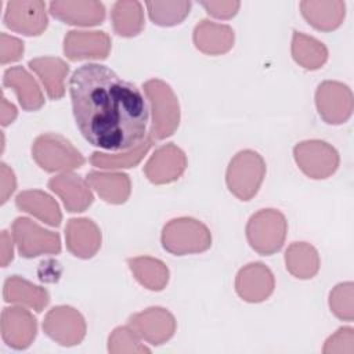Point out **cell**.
<instances>
[{"label":"cell","mask_w":354,"mask_h":354,"mask_svg":"<svg viewBox=\"0 0 354 354\" xmlns=\"http://www.w3.org/2000/svg\"><path fill=\"white\" fill-rule=\"evenodd\" d=\"M69 91L76 126L91 145L130 151L145 140L149 111L141 91L108 66H79Z\"/></svg>","instance_id":"6da1fadb"},{"label":"cell","mask_w":354,"mask_h":354,"mask_svg":"<svg viewBox=\"0 0 354 354\" xmlns=\"http://www.w3.org/2000/svg\"><path fill=\"white\" fill-rule=\"evenodd\" d=\"M142 88L152 111L149 134L155 140L170 137L177 130L180 123V105L177 95L171 87L160 79H151L145 82Z\"/></svg>","instance_id":"7a4b0ae2"},{"label":"cell","mask_w":354,"mask_h":354,"mask_svg":"<svg viewBox=\"0 0 354 354\" xmlns=\"http://www.w3.org/2000/svg\"><path fill=\"white\" fill-rule=\"evenodd\" d=\"M162 246L176 256L202 253L212 246V234L202 221L192 217H178L163 227Z\"/></svg>","instance_id":"3957f363"},{"label":"cell","mask_w":354,"mask_h":354,"mask_svg":"<svg viewBox=\"0 0 354 354\" xmlns=\"http://www.w3.org/2000/svg\"><path fill=\"white\" fill-rule=\"evenodd\" d=\"M266 176V162L252 149L239 151L227 167L225 181L230 192L241 201H250L260 189Z\"/></svg>","instance_id":"277c9868"},{"label":"cell","mask_w":354,"mask_h":354,"mask_svg":"<svg viewBox=\"0 0 354 354\" xmlns=\"http://www.w3.org/2000/svg\"><path fill=\"white\" fill-rule=\"evenodd\" d=\"M288 232V221L277 209H261L246 224V238L250 248L263 256L281 250Z\"/></svg>","instance_id":"5b68a950"},{"label":"cell","mask_w":354,"mask_h":354,"mask_svg":"<svg viewBox=\"0 0 354 354\" xmlns=\"http://www.w3.org/2000/svg\"><path fill=\"white\" fill-rule=\"evenodd\" d=\"M32 158L48 173H66L84 163L83 155L71 144V141L55 133L40 134L33 141Z\"/></svg>","instance_id":"8992f818"},{"label":"cell","mask_w":354,"mask_h":354,"mask_svg":"<svg viewBox=\"0 0 354 354\" xmlns=\"http://www.w3.org/2000/svg\"><path fill=\"white\" fill-rule=\"evenodd\" d=\"M11 235L22 257L32 259L44 253L58 254L61 252L59 235L44 230L28 217L14 220Z\"/></svg>","instance_id":"52a82bcc"},{"label":"cell","mask_w":354,"mask_h":354,"mask_svg":"<svg viewBox=\"0 0 354 354\" xmlns=\"http://www.w3.org/2000/svg\"><path fill=\"white\" fill-rule=\"evenodd\" d=\"M293 156L299 169L306 176L315 180L332 176L340 160L337 151L322 140H307L296 144Z\"/></svg>","instance_id":"ba28073f"},{"label":"cell","mask_w":354,"mask_h":354,"mask_svg":"<svg viewBox=\"0 0 354 354\" xmlns=\"http://www.w3.org/2000/svg\"><path fill=\"white\" fill-rule=\"evenodd\" d=\"M43 330L50 339L62 346H75L86 336V321L76 308L57 306L44 317Z\"/></svg>","instance_id":"9c48e42d"},{"label":"cell","mask_w":354,"mask_h":354,"mask_svg":"<svg viewBox=\"0 0 354 354\" xmlns=\"http://www.w3.org/2000/svg\"><path fill=\"white\" fill-rule=\"evenodd\" d=\"M315 105L326 123L340 124L353 113V93L340 82L325 80L317 88Z\"/></svg>","instance_id":"30bf717a"},{"label":"cell","mask_w":354,"mask_h":354,"mask_svg":"<svg viewBox=\"0 0 354 354\" xmlns=\"http://www.w3.org/2000/svg\"><path fill=\"white\" fill-rule=\"evenodd\" d=\"M127 326L142 340L159 346L167 342L176 332V319L163 307H149L129 318Z\"/></svg>","instance_id":"8fae6325"},{"label":"cell","mask_w":354,"mask_h":354,"mask_svg":"<svg viewBox=\"0 0 354 354\" xmlns=\"http://www.w3.org/2000/svg\"><path fill=\"white\" fill-rule=\"evenodd\" d=\"M4 24L14 32L26 36H39L48 25L46 4L39 0L8 1Z\"/></svg>","instance_id":"7c38bea8"},{"label":"cell","mask_w":354,"mask_h":354,"mask_svg":"<svg viewBox=\"0 0 354 354\" xmlns=\"http://www.w3.org/2000/svg\"><path fill=\"white\" fill-rule=\"evenodd\" d=\"M187 169V156L174 144L158 148L147 160L144 173L152 184H169L176 181Z\"/></svg>","instance_id":"4fadbf2b"},{"label":"cell","mask_w":354,"mask_h":354,"mask_svg":"<svg viewBox=\"0 0 354 354\" xmlns=\"http://www.w3.org/2000/svg\"><path fill=\"white\" fill-rule=\"evenodd\" d=\"M275 279L271 270L260 263H249L242 267L235 278V290L241 299L249 303H259L274 292Z\"/></svg>","instance_id":"5bb4252c"},{"label":"cell","mask_w":354,"mask_h":354,"mask_svg":"<svg viewBox=\"0 0 354 354\" xmlns=\"http://www.w3.org/2000/svg\"><path fill=\"white\" fill-rule=\"evenodd\" d=\"M1 337L15 350L28 348L36 337L35 317L22 307H6L1 313Z\"/></svg>","instance_id":"9a60e30c"},{"label":"cell","mask_w":354,"mask_h":354,"mask_svg":"<svg viewBox=\"0 0 354 354\" xmlns=\"http://www.w3.org/2000/svg\"><path fill=\"white\" fill-rule=\"evenodd\" d=\"M111 51V37L100 30H71L64 39V53L71 61L105 59Z\"/></svg>","instance_id":"2e32d148"},{"label":"cell","mask_w":354,"mask_h":354,"mask_svg":"<svg viewBox=\"0 0 354 354\" xmlns=\"http://www.w3.org/2000/svg\"><path fill=\"white\" fill-rule=\"evenodd\" d=\"M50 12L54 18L79 26L98 25L105 18V7L94 0H57L50 3Z\"/></svg>","instance_id":"e0dca14e"},{"label":"cell","mask_w":354,"mask_h":354,"mask_svg":"<svg viewBox=\"0 0 354 354\" xmlns=\"http://www.w3.org/2000/svg\"><path fill=\"white\" fill-rule=\"evenodd\" d=\"M48 188L64 202L68 212H84L94 201L87 180L73 173H62L48 181Z\"/></svg>","instance_id":"ac0fdd59"},{"label":"cell","mask_w":354,"mask_h":354,"mask_svg":"<svg viewBox=\"0 0 354 354\" xmlns=\"http://www.w3.org/2000/svg\"><path fill=\"white\" fill-rule=\"evenodd\" d=\"M68 250L80 259L93 257L101 248V231L90 218H71L65 227Z\"/></svg>","instance_id":"d6986e66"},{"label":"cell","mask_w":354,"mask_h":354,"mask_svg":"<svg viewBox=\"0 0 354 354\" xmlns=\"http://www.w3.org/2000/svg\"><path fill=\"white\" fill-rule=\"evenodd\" d=\"M195 47L207 55H220L230 51L234 46V30L224 24L202 19L194 29Z\"/></svg>","instance_id":"ffe728a7"},{"label":"cell","mask_w":354,"mask_h":354,"mask_svg":"<svg viewBox=\"0 0 354 354\" xmlns=\"http://www.w3.org/2000/svg\"><path fill=\"white\" fill-rule=\"evenodd\" d=\"M3 84L14 90L19 101V105L25 111H37L44 105V97L39 84L25 68H8L4 72Z\"/></svg>","instance_id":"44dd1931"},{"label":"cell","mask_w":354,"mask_h":354,"mask_svg":"<svg viewBox=\"0 0 354 354\" xmlns=\"http://www.w3.org/2000/svg\"><path fill=\"white\" fill-rule=\"evenodd\" d=\"M304 19L315 29L329 32L339 28L346 15V4L340 0L319 1L306 0L300 3Z\"/></svg>","instance_id":"7402d4cb"},{"label":"cell","mask_w":354,"mask_h":354,"mask_svg":"<svg viewBox=\"0 0 354 354\" xmlns=\"http://www.w3.org/2000/svg\"><path fill=\"white\" fill-rule=\"evenodd\" d=\"M3 297L7 303H14L18 306H25L33 308L35 311L40 313L50 301L48 292L32 282L12 275L6 279L3 288Z\"/></svg>","instance_id":"603a6c76"},{"label":"cell","mask_w":354,"mask_h":354,"mask_svg":"<svg viewBox=\"0 0 354 354\" xmlns=\"http://www.w3.org/2000/svg\"><path fill=\"white\" fill-rule=\"evenodd\" d=\"M28 65L39 76L51 100H59L64 97V82L69 72V65L64 59L57 57H40L30 59Z\"/></svg>","instance_id":"cb8c5ba5"},{"label":"cell","mask_w":354,"mask_h":354,"mask_svg":"<svg viewBox=\"0 0 354 354\" xmlns=\"http://www.w3.org/2000/svg\"><path fill=\"white\" fill-rule=\"evenodd\" d=\"M18 209L37 217L51 227H58L62 220V214L58 203L48 194L40 189L22 191L15 198Z\"/></svg>","instance_id":"d4e9b609"},{"label":"cell","mask_w":354,"mask_h":354,"mask_svg":"<svg viewBox=\"0 0 354 354\" xmlns=\"http://www.w3.org/2000/svg\"><path fill=\"white\" fill-rule=\"evenodd\" d=\"M88 185L108 203H124L131 192V183L124 173L90 171L87 174Z\"/></svg>","instance_id":"484cf974"},{"label":"cell","mask_w":354,"mask_h":354,"mask_svg":"<svg viewBox=\"0 0 354 354\" xmlns=\"http://www.w3.org/2000/svg\"><path fill=\"white\" fill-rule=\"evenodd\" d=\"M286 270L299 279H310L319 270L317 249L307 242H293L285 253Z\"/></svg>","instance_id":"4316f807"},{"label":"cell","mask_w":354,"mask_h":354,"mask_svg":"<svg viewBox=\"0 0 354 354\" xmlns=\"http://www.w3.org/2000/svg\"><path fill=\"white\" fill-rule=\"evenodd\" d=\"M113 30L122 37L137 36L144 29V11L140 1H116L111 11Z\"/></svg>","instance_id":"83f0119b"},{"label":"cell","mask_w":354,"mask_h":354,"mask_svg":"<svg viewBox=\"0 0 354 354\" xmlns=\"http://www.w3.org/2000/svg\"><path fill=\"white\" fill-rule=\"evenodd\" d=\"M127 264L134 278L149 290H162L169 282V270L166 264L158 259L140 256L129 259Z\"/></svg>","instance_id":"f1b7e54d"},{"label":"cell","mask_w":354,"mask_h":354,"mask_svg":"<svg viewBox=\"0 0 354 354\" xmlns=\"http://www.w3.org/2000/svg\"><path fill=\"white\" fill-rule=\"evenodd\" d=\"M292 57L304 69L315 71L328 59V50L319 40L301 32H293Z\"/></svg>","instance_id":"f546056e"},{"label":"cell","mask_w":354,"mask_h":354,"mask_svg":"<svg viewBox=\"0 0 354 354\" xmlns=\"http://www.w3.org/2000/svg\"><path fill=\"white\" fill-rule=\"evenodd\" d=\"M153 144L152 136H147L145 140L138 144L136 148L124 152V153H104V152H93L90 156V162L93 166L100 169H123V167H134L141 162L145 153Z\"/></svg>","instance_id":"4dcf8cb0"},{"label":"cell","mask_w":354,"mask_h":354,"mask_svg":"<svg viewBox=\"0 0 354 354\" xmlns=\"http://www.w3.org/2000/svg\"><path fill=\"white\" fill-rule=\"evenodd\" d=\"M145 7L151 21L159 26L181 24L191 10V1H147Z\"/></svg>","instance_id":"1f68e13d"},{"label":"cell","mask_w":354,"mask_h":354,"mask_svg":"<svg viewBox=\"0 0 354 354\" xmlns=\"http://www.w3.org/2000/svg\"><path fill=\"white\" fill-rule=\"evenodd\" d=\"M330 311L340 319L351 322L354 319L353 307V282L336 285L329 295Z\"/></svg>","instance_id":"d6a6232c"},{"label":"cell","mask_w":354,"mask_h":354,"mask_svg":"<svg viewBox=\"0 0 354 354\" xmlns=\"http://www.w3.org/2000/svg\"><path fill=\"white\" fill-rule=\"evenodd\" d=\"M140 340L129 326H119L109 335L108 350L109 353H149Z\"/></svg>","instance_id":"836d02e7"},{"label":"cell","mask_w":354,"mask_h":354,"mask_svg":"<svg viewBox=\"0 0 354 354\" xmlns=\"http://www.w3.org/2000/svg\"><path fill=\"white\" fill-rule=\"evenodd\" d=\"M354 330L353 328H340L335 335H332L324 347V353H353Z\"/></svg>","instance_id":"e575fe53"},{"label":"cell","mask_w":354,"mask_h":354,"mask_svg":"<svg viewBox=\"0 0 354 354\" xmlns=\"http://www.w3.org/2000/svg\"><path fill=\"white\" fill-rule=\"evenodd\" d=\"M24 54V41L7 33L0 35V62L3 65L21 59Z\"/></svg>","instance_id":"d590c367"},{"label":"cell","mask_w":354,"mask_h":354,"mask_svg":"<svg viewBox=\"0 0 354 354\" xmlns=\"http://www.w3.org/2000/svg\"><path fill=\"white\" fill-rule=\"evenodd\" d=\"M209 15L218 18V19H230L232 18L239 7L241 3L236 0H228V1H201L199 3Z\"/></svg>","instance_id":"8d00e7d4"},{"label":"cell","mask_w":354,"mask_h":354,"mask_svg":"<svg viewBox=\"0 0 354 354\" xmlns=\"http://www.w3.org/2000/svg\"><path fill=\"white\" fill-rule=\"evenodd\" d=\"M0 174H1V189H0L1 191V203H6L7 199L11 196V194L15 191L17 180H15L14 171L6 163H1Z\"/></svg>","instance_id":"74e56055"},{"label":"cell","mask_w":354,"mask_h":354,"mask_svg":"<svg viewBox=\"0 0 354 354\" xmlns=\"http://www.w3.org/2000/svg\"><path fill=\"white\" fill-rule=\"evenodd\" d=\"M12 239L7 231H1V266L7 267L10 261L14 259V249H12Z\"/></svg>","instance_id":"f35d334b"},{"label":"cell","mask_w":354,"mask_h":354,"mask_svg":"<svg viewBox=\"0 0 354 354\" xmlns=\"http://www.w3.org/2000/svg\"><path fill=\"white\" fill-rule=\"evenodd\" d=\"M1 126H8L10 123H12L17 118V108L7 101V98L3 95L1 97Z\"/></svg>","instance_id":"ab89813d"}]
</instances>
